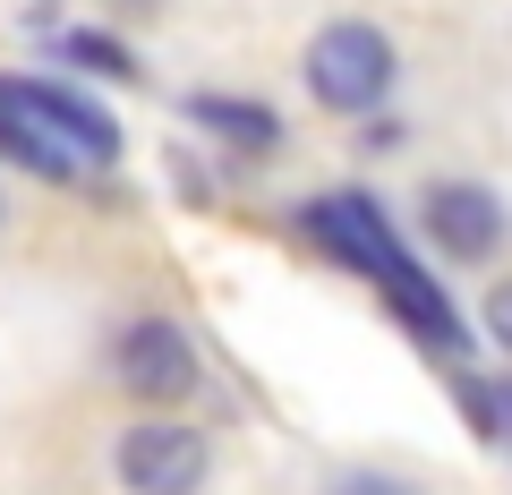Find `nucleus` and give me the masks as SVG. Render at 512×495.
I'll use <instances>...</instances> for the list:
<instances>
[{
  "instance_id": "nucleus-1",
  "label": "nucleus",
  "mask_w": 512,
  "mask_h": 495,
  "mask_svg": "<svg viewBox=\"0 0 512 495\" xmlns=\"http://www.w3.org/2000/svg\"><path fill=\"white\" fill-rule=\"evenodd\" d=\"M299 222H308V239H316V248H333L342 265H359V274L376 282L384 299H393V316H402V325L419 333V342H436L444 359H461L453 299H444L436 282H427L419 265H410V248L393 239V222H384V205H376V197H316Z\"/></svg>"
},
{
  "instance_id": "nucleus-2",
  "label": "nucleus",
  "mask_w": 512,
  "mask_h": 495,
  "mask_svg": "<svg viewBox=\"0 0 512 495\" xmlns=\"http://www.w3.org/2000/svg\"><path fill=\"white\" fill-rule=\"evenodd\" d=\"M0 154H18L35 180H86L120 163V120L52 77H0Z\"/></svg>"
},
{
  "instance_id": "nucleus-3",
  "label": "nucleus",
  "mask_w": 512,
  "mask_h": 495,
  "mask_svg": "<svg viewBox=\"0 0 512 495\" xmlns=\"http://www.w3.org/2000/svg\"><path fill=\"white\" fill-rule=\"evenodd\" d=\"M393 77H402V60H393V35L367 18H333L325 35L308 43V94L325 111H342V120H359V111H376L384 94H393Z\"/></svg>"
},
{
  "instance_id": "nucleus-4",
  "label": "nucleus",
  "mask_w": 512,
  "mask_h": 495,
  "mask_svg": "<svg viewBox=\"0 0 512 495\" xmlns=\"http://www.w3.org/2000/svg\"><path fill=\"white\" fill-rule=\"evenodd\" d=\"M111 470H120L128 495H197L205 470H214V444H205L188 419H171V410H146V419L120 436Z\"/></svg>"
},
{
  "instance_id": "nucleus-5",
  "label": "nucleus",
  "mask_w": 512,
  "mask_h": 495,
  "mask_svg": "<svg viewBox=\"0 0 512 495\" xmlns=\"http://www.w3.org/2000/svg\"><path fill=\"white\" fill-rule=\"evenodd\" d=\"M111 376H120L146 410H171V402L197 393L205 367H197V342H188L171 316H137V325L120 333V350H111Z\"/></svg>"
},
{
  "instance_id": "nucleus-6",
  "label": "nucleus",
  "mask_w": 512,
  "mask_h": 495,
  "mask_svg": "<svg viewBox=\"0 0 512 495\" xmlns=\"http://www.w3.org/2000/svg\"><path fill=\"white\" fill-rule=\"evenodd\" d=\"M419 222H427V248H444L453 265H487L495 248H504V197L478 180H436L419 197Z\"/></svg>"
},
{
  "instance_id": "nucleus-7",
  "label": "nucleus",
  "mask_w": 512,
  "mask_h": 495,
  "mask_svg": "<svg viewBox=\"0 0 512 495\" xmlns=\"http://www.w3.org/2000/svg\"><path fill=\"white\" fill-rule=\"evenodd\" d=\"M188 120L214 129L231 154H274L282 146V120L265 103H239V94H188Z\"/></svg>"
},
{
  "instance_id": "nucleus-8",
  "label": "nucleus",
  "mask_w": 512,
  "mask_h": 495,
  "mask_svg": "<svg viewBox=\"0 0 512 495\" xmlns=\"http://www.w3.org/2000/svg\"><path fill=\"white\" fill-rule=\"evenodd\" d=\"M461 410L478 419V436H512V385H461Z\"/></svg>"
},
{
  "instance_id": "nucleus-9",
  "label": "nucleus",
  "mask_w": 512,
  "mask_h": 495,
  "mask_svg": "<svg viewBox=\"0 0 512 495\" xmlns=\"http://www.w3.org/2000/svg\"><path fill=\"white\" fill-rule=\"evenodd\" d=\"M325 495H410V487H402L393 470H342V478H333Z\"/></svg>"
},
{
  "instance_id": "nucleus-10",
  "label": "nucleus",
  "mask_w": 512,
  "mask_h": 495,
  "mask_svg": "<svg viewBox=\"0 0 512 495\" xmlns=\"http://www.w3.org/2000/svg\"><path fill=\"white\" fill-rule=\"evenodd\" d=\"M69 52L86 60V69H111V77H128V52H120V43H103V35H69Z\"/></svg>"
},
{
  "instance_id": "nucleus-11",
  "label": "nucleus",
  "mask_w": 512,
  "mask_h": 495,
  "mask_svg": "<svg viewBox=\"0 0 512 495\" xmlns=\"http://www.w3.org/2000/svg\"><path fill=\"white\" fill-rule=\"evenodd\" d=\"M487 333H495V350L512 359V274H504V282L487 291Z\"/></svg>"
}]
</instances>
